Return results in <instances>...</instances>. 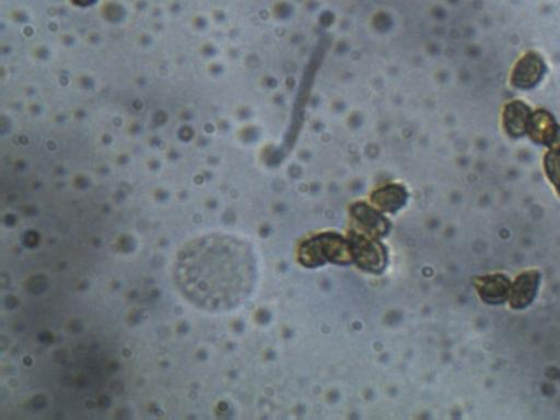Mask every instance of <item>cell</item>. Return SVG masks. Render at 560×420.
Masks as SVG:
<instances>
[{"mask_svg": "<svg viewBox=\"0 0 560 420\" xmlns=\"http://www.w3.org/2000/svg\"><path fill=\"white\" fill-rule=\"evenodd\" d=\"M364 120L362 113H360V112H354L352 115H349L347 124H348L349 127H352V129H359V128L362 127L359 123L364 124Z\"/></svg>", "mask_w": 560, "mask_h": 420, "instance_id": "6da1fadb", "label": "cell"}]
</instances>
